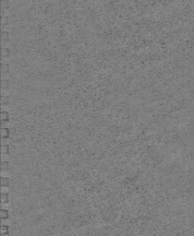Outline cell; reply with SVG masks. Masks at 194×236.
Instances as JSON below:
<instances>
[{
  "mask_svg": "<svg viewBox=\"0 0 194 236\" xmlns=\"http://www.w3.org/2000/svg\"><path fill=\"white\" fill-rule=\"evenodd\" d=\"M1 201L3 204L9 203V194L8 192H3L1 194Z\"/></svg>",
  "mask_w": 194,
  "mask_h": 236,
  "instance_id": "cell-1",
  "label": "cell"
},
{
  "mask_svg": "<svg viewBox=\"0 0 194 236\" xmlns=\"http://www.w3.org/2000/svg\"><path fill=\"white\" fill-rule=\"evenodd\" d=\"M1 235L2 236H8L9 235V226L3 224L1 226Z\"/></svg>",
  "mask_w": 194,
  "mask_h": 236,
  "instance_id": "cell-2",
  "label": "cell"
},
{
  "mask_svg": "<svg viewBox=\"0 0 194 236\" xmlns=\"http://www.w3.org/2000/svg\"><path fill=\"white\" fill-rule=\"evenodd\" d=\"M1 186L8 187L9 186V178L7 176H2L1 177Z\"/></svg>",
  "mask_w": 194,
  "mask_h": 236,
  "instance_id": "cell-3",
  "label": "cell"
},
{
  "mask_svg": "<svg viewBox=\"0 0 194 236\" xmlns=\"http://www.w3.org/2000/svg\"><path fill=\"white\" fill-rule=\"evenodd\" d=\"M1 219H2V220H5L9 219V211H8V209H1Z\"/></svg>",
  "mask_w": 194,
  "mask_h": 236,
  "instance_id": "cell-4",
  "label": "cell"
},
{
  "mask_svg": "<svg viewBox=\"0 0 194 236\" xmlns=\"http://www.w3.org/2000/svg\"><path fill=\"white\" fill-rule=\"evenodd\" d=\"M8 169H9V162H7V161H3L1 162V170L3 172H7Z\"/></svg>",
  "mask_w": 194,
  "mask_h": 236,
  "instance_id": "cell-5",
  "label": "cell"
},
{
  "mask_svg": "<svg viewBox=\"0 0 194 236\" xmlns=\"http://www.w3.org/2000/svg\"><path fill=\"white\" fill-rule=\"evenodd\" d=\"M9 153V146L8 145H2V154L3 155H8Z\"/></svg>",
  "mask_w": 194,
  "mask_h": 236,
  "instance_id": "cell-6",
  "label": "cell"
},
{
  "mask_svg": "<svg viewBox=\"0 0 194 236\" xmlns=\"http://www.w3.org/2000/svg\"><path fill=\"white\" fill-rule=\"evenodd\" d=\"M9 137V130L8 128H3L2 129V137L4 139H7Z\"/></svg>",
  "mask_w": 194,
  "mask_h": 236,
  "instance_id": "cell-7",
  "label": "cell"
},
{
  "mask_svg": "<svg viewBox=\"0 0 194 236\" xmlns=\"http://www.w3.org/2000/svg\"><path fill=\"white\" fill-rule=\"evenodd\" d=\"M8 114L7 112H3L2 113V120L4 121V122H6V121L8 120Z\"/></svg>",
  "mask_w": 194,
  "mask_h": 236,
  "instance_id": "cell-8",
  "label": "cell"
}]
</instances>
